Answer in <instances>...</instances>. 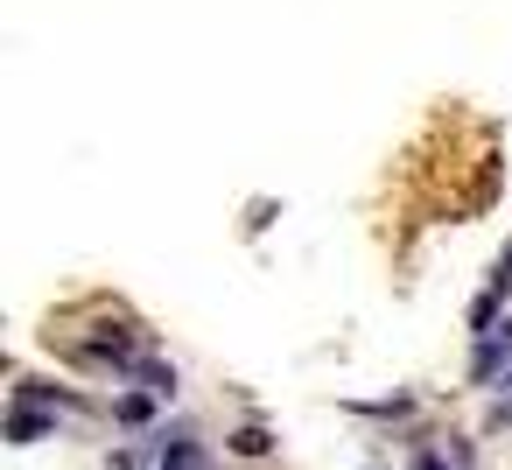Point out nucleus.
Returning a JSON list of instances; mask_svg holds the SVG:
<instances>
[{
	"label": "nucleus",
	"instance_id": "nucleus-1",
	"mask_svg": "<svg viewBox=\"0 0 512 470\" xmlns=\"http://www.w3.org/2000/svg\"><path fill=\"white\" fill-rule=\"evenodd\" d=\"M155 470H204V442L190 428H155Z\"/></svg>",
	"mask_w": 512,
	"mask_h": 470
},
{
	"label": "nucleus",
	"instance_id": "nucleus-2",
	"mask_svg": "<svg viewBox=\"0 0 512 470\" xmlns=\"http://www.w3.org/2000/svg\"><path fill=\"white\" fill-rule=\"evenodd\" d=\"M43 435H57V414H50V407L15 400V407H8V442H15V449H29V442H43Z\"/></svg>",
	"mask_w": 512,
	"mask_h": 470
},
{
	"label": "nucleus",
	"instance_id": "nucleus-3",
	"mask_svg": "<svg viewBox=\"0 0 512 470\" xmlns=\"http://www.w3.org/2000/svg\"><path fill=\"white\" fill-rule=\"evenodd\" d=\"M15 400H29V407H50V414H78V407H85V393H71V386H50V379H15Z\"/></svg>",
	"mask_w": 512,
	"mask_h": 470
},
{
	"label": "nucleus",
	"instance_id": "nucleus-4",
	"mask_svg": "<svg viewBox=\"0 0 512 470\" xmlns=\"http://www.w3.org/2000/svg\"><path fill=\"white\" fill-rule=\"evenodd\" d=\"M225 449H232V456H246V463H260V456H274L281 442H274L260 421H246V428H232V435H225Z\"/></svg>",
	"mask_w": 512,
	"mask_h": 470
},
{
	"label": "nucleus",
	"instance_id": "nucleus-5",
	"mask_svg": "<svg viewBox=\"0 0 512 470\" xmlns=\"http://www.w3.org/2000/svg\"><path fill=\"white\" fill-rule=\"evenodd\" d=\"M134 379H141L155 400H176V386H183V372H176V365H162V358H141V365H134Z\"/></svg>",
	"mask_w": 512,
	"mask_h": 470
},
{
	"label": "nucleus",
	"instance_id": "nucleus-6",
	"mask_svg": "<svg viewBox=\"0 0 512 470\" xmlns=\"http://www.w3.org/2000/svg\"><path fill=\"white\" fill-rule=\"evenodd\" d=\"M113 421H120V428H148V421H155V393H148V386H141V393H120V400H113Z\"/></svg>",
	"mask_w": 512,
	"mask_h": 470
},
{
	"label": "nucleus",
	"instance_id": "nucleus-7",
	"mask_svg": "<svg viewBox=\"0 0 512 470\" xmlns=\"http://www.w3.org/2000/svg\"><path fill=\"white\" fill-rule=\"evenodd\" d=\"M498 302H505V288H484V295L470 302V337H491V330H498Z\"/></svg>",
	"mask_w": 512,
	"mask_h": 470
},
{
	"label": "nucleus",
	"instance_id": "nucleus-8",
	"mask_svg": "<svg viewBox=\"0 0 512 470\" xmlns=\"http://www.w3.org/2000/svg\"><path fill=\"white\" fill-rule=\"evenodd\" d=\"M407 470H449V456H442V449H414V463H407Z\"/></svg>",
	"mask_w": 512,
	"mask_h": 470
}]
</instances>
